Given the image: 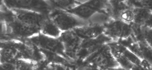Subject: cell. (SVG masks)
I'll return each instance as SVG.
<instances>
[{
	"mask_svg": "<svg viewBox=\"0 0 152 70\" xmlns=\"http://www.w3.org/2000/svg\"><path fill=\"white\" fill-rule=\"evenodd\" d=\"M134 14L132 8L128 7L123 10L120 13L118 18L124 22L129 24L133 23Z\"/></svg>",
	"mask_w": 152,
	"mask_h": 70,
	"instance_id": "12",
	"label": "cell"
},
{
	"mask_svg": "<svg viewBox=\"0 0 152 70\" xmlns=\"http://www.w3.org/2000/svg\"><path fill=\"white\" fill-rule=\"evenodd\" d=\"M113 18L106 9L98 11L90 18L88 21L89 23L104 25Z\"/></svg>",
	"mask_w": 152,
	"mask_h": 70,
	"instance_id": "10",
	"label": "cell"
},
{
	"mask_svg": "<svg viewBox=\"0 0 152 70\" xmlns=\"http://www.w3.org/2000/svg\"><path fill=\"white\" fill-rule=\"evenodd\" d=\"M134 14V23L141 25H144L149 18L152 9L139 6L132 8Z\"/></svg>",
	"mask_w": 152,
	"mask_h": 70,
	"instance_id": "8",
	"label": "cell"
},
{
	"mask_svg": "<svg viewBox=\"0 0 152 70\" xmlns=\"http://www.w3.org/2000/svg\"><path fill=\"white\" fill-rule=\"evenodd\" d=\"M112 41L111 38L104 33L95 38L82 39L75 62L77 64L80 63L102 45Z\"/></svg>",
	"mask_w": 152,
	"mask_h": 70,
	"instance_id": "3",
	"label": "cell"
},
{
	"mask_svg": "<svg viewBox=\"0 0 152 70\" xmlns=\"http://www.w3.org/2000/svg\"><path fill=\"white\" fill-rule=\"evenodd\" d=\"M82 62L90 63L98 70L123 69L113 56L107 43L102 45Z\"/></svg>",
	"mask_w": 152,
	"mask_h": 70,
	"instance_id": "1",
	"label": "cell"
},
{
	"mask_svg": "<svg viewBox=\"0 0 152 70\" xmlns=\"http://www.w3.org/2000/svg\"><path fill=\"white\" fill-rule=\"evenodd\" d=\"M77 35L82 39L96 38L104 33L103 25L89 23L73 30Z\"/></svg>",
	"mask_w": 152,
	"mask_h": 70,
	"instance_id": "7",
	"label": "cell"
},
{
	"mask_svg": "<svg viewBox=\"0 0 152 70\" xmlns=\"http://www.w3.org/2000/svg\"><path fill=\"white\" fill-rule=\"evenodd\" d=\"M107 44L114 57L117 60L124 54L126 47L118 41H112Z\"/></svg>",
	"mask_w": 152,
	"mask_h": 70,
	"instance_id": "11",
	"label": "cell"
},
{
	"mask_svg": "<svg viewBox=\"0 0 152 70\" xmlns=\"http://www.w3.org/2000/svg\"><path fill=\"white\" fill-rule=\"evenodd\" d=\"M99 11L91 0H86L73 8L66 11L79 18L88 21L95 13Z\"/></svg>",
	"mask_w": 152,
	"mask_h": 70,
	"instance_id": "6",
	"label": "cell"
},
{
	"mask_svg": "<svg viewBox=\"0 0 152 70\" xmlns=\"http://www.w3.org/2000/svg\"><path fill=\"white\" fill-rule=\"evenodd\" d=\"M124 55L133 65L141 67V63L142 60L127 47L124 52Z\"/></svg>",
	"mask_w": 152,
	"mask_h": 70,
	"instance_id": "14",
	"label": "cell"
},
{
	"mask_svg": "<svg viewBox=\"0 0 152 70\" xmlns=\"http://www.w3.org/2000/svg\"><path fill=\"white\" fill-rule=\"evenodd\" d=\"M143 37L145 42L152 49V28L142 25Z\"/></svg>",
	"mask_w": 152,
	"mask_h": 70,
	"instance_id": "13",
	"label": "cell"
},
{
	"mask_svg": "<svg viewBox=\"0 0 152 70\" xmlns=\"http://www.w3.org/2000/svg\"><path fill=\"white\" fill-rule=\"evenodd\" d=\"M42 29L44 35L54 38L59 37L62 32L53 22L50 21L44 22Z\"/></svg>",
	"mask_w": 152,
	"mask_h": 70,
	"instance_id": "9",
	"label": "cell"
},
{
	"mask_svg": "<svg viewBox=\"0 0 152 70\" xmlns=\"http://www.w3.org/2000/svg\"><path fill=\"white\" fill-rule=\"evenodd\" d=\"M59 37L64 45L67 57L71 62H74L82 39L73 30L62 32Z\"/></svg>",
	"mask_w": 152,
	"mask_h": 70,
	"instance_id": "5",
	"label": "cell"
},
{
	"mask_svg": "<svg viewBox=\"0 0 152 70\" xmlns=\"http://www.w3.org/2000/svg\"><path fill=\"white\" fill-rule=\"evenodd\" d=\"M104 26V33L113 41L126 39L132 34L131 24L128 23L120 19L113 18Z\"/></svg>",
	"mask_w": 152,
	"mask_h": 70,
	"instance_id": "2",
	"label": "cell"
},
{
	"mask_svg": "<svg viewBox=\"0 0 152 70\" xmlns=\"http://www.w3.org/2000/svg\"><path fill=\"white\" fill-rule=\"evenodd\" d=\"M62 32L68 31L89 24L75 15L63 11L56 16L53 22Z\"/></svg>",
	"mask_w": 152,
	"mask_h": 70,
	"instance_id": "4",
	"label": "cell"
},
{
	"mask_svg": "<svg viewBox=\"0 0 152 70\" xmlns=\"http://www.w3.org/2000/svg\"><path fill=\"white\" fill-rule=\"evenodd\" d=\"M144 25L152 28V12L149 18Z\"/></svg>",
	"mask_w": 152,
	"mask_h": 70,
	"instance_id": "15",
	"label": "cell"
}]
</instances>
